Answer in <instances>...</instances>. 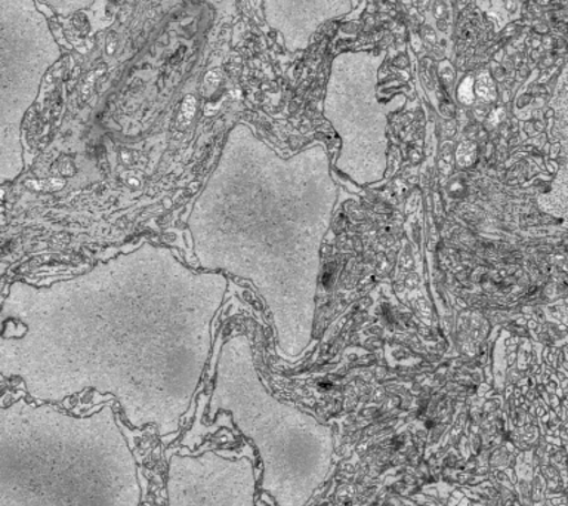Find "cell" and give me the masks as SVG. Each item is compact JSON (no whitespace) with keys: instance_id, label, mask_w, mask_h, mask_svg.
Wrapping results in <instances>:
<instances>
[{"instance_id":"7a4b0ae2","label":"cell","mask_w":568,"mask_h":506,"mask_svg":"<svg viewBox=\"0 0 568 506\" xmlns=\"http://www.w3.org/2000/svg\"><path fill=\"white\" fill-rule=\"evenodd\" d=\"M230 412L244 438L251 439L261 457V488L278 506H302L308 500L324 475V462L313 453L326 452L310 447L308 429L297 415L271 398L257 381L251 358L243 373L230 376L217 367L215 391L211 399V416Z\"/></svg>"},{"instance_id":"6da1fadb","label":"cell","mask_w":568,"mask_h":506,"mask_svg":"<svg viewBox=\"0 0 568 506\" xmlns=\"http://www.w3.org/2000/svg\"><path fill=\"white\" fill-rule=\"evenodd\" d=\"M135 456L110 406L78 417L18 399L0 411V506H141Z\"/></svg>"},{"instance_id":"3957f363","label":"cell","mask_w":568,"mask_h":506,"mask_svg":"<svg viewBox=\"0 0 568 506\" xmlns=\"http://www.w3.org/2000/svg\"><path fill=\"white\" fill-rule=\"evenodd\" d=\"M255 495V469L248 457L204 451L168 462V506H256Z\"/></svg>"}]
</instances>
